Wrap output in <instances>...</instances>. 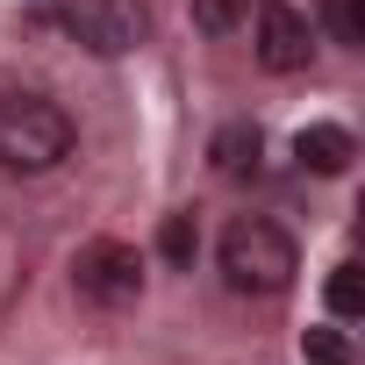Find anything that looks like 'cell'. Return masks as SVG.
<instances>
[{"label": "cell", "mask_w": 365, "mask_h": 365, "mask_svg": "<svg viewBox=\"0 0 365 365\" xmlns=\"http://www.w3.org/2000/svg\"><path fill=\"white\" fill-rule=\"evenodd\" d=\"M222 279L230 294H287L294 272H301V244L272 222V215H237L222 230Z\"/></svg>", "instance_id": "7a4b0ae2"}, {"label": "cell", "mask_w": 365, "mask_h": 365, "mask_svg": "<svg viewBox=\"0 0 365 365\" xmlns=\"http://www.w3.org/2000/svg\"><path fill=\"white\" fill-rule=\"evenodd\" d=\"M72 143H79V129L51 93H29V86L0 93V172H22V179L58 172L72 158Z\"/></svg>", "instance_id": "6da1fadb"}, {"label": "cell", "mask_w": 365, "mask_h": 365, "mask_svg": "<svg viewBox=\"0 0 365 365\" xmlns=\"http://www.w3.org/2000/svg\"><path fill=\"white\" fill-rule=\"evenodd\" d=\"M258 0H194V29L201 36H244Z\"/></svg>", "instance_id": "ba28073f"}, {"label": "cell", "mask_w": 365, "mask_h": 365, "mask_svg": "<svg viewBox=\"0 0 365 365\" xmlns=\"http://www.w3.org/2000/svg\"><path fill=\"white\" fill-rule=\"evenodd\" d=\"M194 251H201V222L179 208V215H165V230H158V258L165 265H194Z\"/></svg>", "instance_id": "9c48e42d"}, {"label": "cell", "mask_w": 365, "mask_h": 365, "mask_svg": "<svg viewBox=\"0 0 365 365\" xmlns=\"http://www.w3.org/2000/svg\"><path fill=\"white\" fill-rule=\"evenodd\" d=\"M358 308H365V287H358V265L344 258L329 272V315H358Z\"/></svg>", "instance_id": "30bf717a"}, {"label": "cell", "mask_w": 365, "mask_h": 365, "mask_svg": "<svg viewBox=\"0 0 365 365\" xmlns=\"http://www.w3.org/2000/svg\"><path fill=\"white\" fill-rule=\"evenodd\" d=\"M72 279H79V294H86L93 308H129V301L143 294V258H136V244L101 237V244H86V251L72 258Z\"/></svg>", "instance_id": "277c9868"}, {"label": "cell", "mask_w": 365, "mask_h": 365, "mask_svg": "<svg viewBox=\"0 0 365 365\" xmlns=\"http://www.w3.org/2000/svg\"><path fill=\"white\" fill-rule=\"evenodd\" d=\"M251 51H258L265 72H308L315 22L301 8H287V0H258V8H251Z\"/></svg>", "instance_id": "5b68a950"}, {"label": "cell", "mask_w": 365, "mask_h": 365, "mask_svg": "<svg viewBox=\"0 0 365 365\" xmlns=\"http://www.w3.org/2000/svg\"><path fill=\"white\" fill-rule=\"evenodd\" d=\"M301 358L308 365H351V344H344V329H308L301 336Z\"/></svg>", "instance_id": "8fae6325"}, {"label": "cell", "mask_w": 365, "mask_h": 365, "mask_svg": "<svg viewBox=\"0 0 365 365\" xmlns=\"http://www.w3.org/2000/svg\"><path fill=\"white\" fill-rule=\"evenodd\" d=\"M258 158H265L258 122H222V129H215V143H208V165H215L222 179H251V172H258Z\"/></svg>", "instance_id": "52a82bcc"}, {"label": "cell", "mask_w": 365, "mask_h": 365, "mask_svg": "<svg viewBox=\"0 0 365 365\" xmlns=\"http://www.w3.org/2000/svg\"><path fill=\"white\" fill-rule=\"evenodd\" d=\"M294 158H301V172H322V179H336V172H351V158H358V136H351L344 122H308V129L294 136Z\"/></svg>", "instance_id": "8992f818"}, {"label": "cell", "mask_w": 365, "mask_h": 365, "mask_svg": "<svg viewBox=\"0 0 365 365\" xmlns=\"http://www.w3.org/2000/svg\"><path fill=\"white\" fill-rule=\"evenodd\" d=\"M65 29L86 51H101V58H129V51L150 43V8H143V0H72Z\"/></svg>", "instance_id": "3957f363"}]
</instances>
